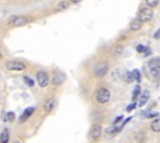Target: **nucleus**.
I'll return each mask as SVG.
<instances>
[{
    "mask_svg": "<svg viewBox=\"0 0 160 143\" xmlns=\"http://www.w3.org/2000/svg\"><path fill=\"white\" fill-rule=\"evenodd\" d=\"M148 66H149L150 75L152 77H159L160 76V58L159 57L150 60L149 63H148Z\"/></svg>",
    "mask_w": 160,
    "mask_h": 143,
    "instance_id": "f257e3e1",
    "label": "nucleus"
},
{
    "mask_svg": "<svg viewBox=\"0 0 160 143\" xmlns=\"http://www.w3.org/2000/svg\"><path fill=\"white\" fill-rule=\"evenodd\" d=\"M110 91L108 90V88H105V87H101V88H99L98 90V92H96V101L99 102V103H101V104H104V103H108L109 102V99H110Z\"/></svg>",
    "mask_w": 160,
    "mask_h": 143,
    "instance_id": "f03ea898",
    "label": "nucleus"
},
{
    "mask_svg": "<svg viewBox=\"0 0 160 143\" xmlns=\"http://www.w3.org/2000/svg\"><path fill=\"white\" fill-rule=\"evenodd\" d=\"M152 19V10L150 7H142L140 9L139 14H138V20H140L141 22H146V21H150Z\"/></svg>",
    "mask_w": 160,
    "mask_h": 143,
    "instance_id": "7ed1b4c3",
    "label": "nucleus"
},
{
    "mask_svg": "<svg viewBox=\"0 0 160 143\" xmlns=\"http://www.w3.org/2000/svg\"><path fill=\"white\" fill-rule=\"evenodd\" d=\"M31 21V19L30 17H28V16H12L11 19H10V21H9V24L11 25V26H24V25H26V24H29Z\"/></svg>",
    "mask_w": 160,
    "mask_h": 143,
    "instance_id": "20e7f679",
    "label": "nucleus"
},
{
    "mask_svg": "<svg viewBox=\"0 0 160 143\" xmlns=\"http://www.w3.org/2000/svg\"><path fill=\"white\" fill-rule=\"evenodd\" d=\"M108 70H109V67H108L106 62H99L94 67V75H95V77H104L108 73Z\"/></svg>",
    "mask_w": 160,
    "mask_h": 143,
    "instance_id": "39448f33",
    "label": "nucleus"
},
{
    "mask_svg": "<svg viewBox=\"0 0 160 143\" xmlns=\"http://www.w3.org/2000/svg\"><path fill=\"white\" fill-rule=\"evenodd\" d=\"M36 80H38L39 86L42 87V88L49 85V76H48V73L45 71H39L36 73Z\"/></svg>",
    "mask_w": 160,
    "mask_h": 143,
    "instance_id": "423d86ee",
    "label": "nucleus"
},
{
    "mask_svg": "<svg viewBox=\"0 0 160 143\" xmlns=\"http://www.w3.org/2000/svg\"><path fill=\"white\" fill-rule=\"evenodd\" d=\"M6 67L11 71H22V70H25L26 66L20 61H9V62H6Z\"/></svg>",
    "mask_w": 160,
    "mask_h": 143,
    "instance_id": "0eeeda50",
    "label": "nucleus"
},
{
    "mask_svg": "<svg viewBox=\"0 0 160 143\" xmlns=\"http://www.w3.org/2000/svg\"><path fill=\"white\" fill-rule=\"evenodd\" d=\"M101 126L100 124H94L91 128H90V132H89V136H90V138L91 139H99L100 138V136H101Z\"/></svg>",
    "mask_w": 160,
    "mask_h": 143,
    "instance_id": "6e6552de",
    "label": "nucleus"
},
{
    "mask_svg": "<svg viewBox=\"0 0 160 143\" xmlns=\"http://www.w3.org/2000/svg\"><path fill=\"white\" fill-rule=\"evenodd\" d=\"M54 107H55V99L54 98H48L44 103V111L46 113H50L54 109Z\"/></svg>",
    "mask_w": 160,
    "mask_h": 143,
    "instance_id": "1a4fd4ad",
    "label": "nucleus"
},
{
    "mask_svg": "<svg viewBox=\"0 0 160 143\" xmlns=\"http://www.w3.org/2000/svg\"><path fill=\"white\" fill-rule=\"evenodd\" d=\"M65 81V76H64V73H55L54 76H52V85H55V86H60L62 82Z\"/></svg>",
    "mask_w": 160,
    "mask_h": 143,
    "instance_id": "9d476101",
    "label": "nucleus"
},
{
    "mask_svg": "<svg viewBox=\"0 0 160 143\" xmlns=\"http://www.w3.org/2000/svg\"><path fill=\"white\" fill-rule=\"evenodd\" d=\"M122 77H124V75H122V72H121V70H120V68H115V70L111 72V80H112V81H115V82L120 81Z\"/></svg>",
    "mask_w": 160,
    "mask_h": 143,
    "instance_id": "9b49d317",
    "label": "nucleus"
},
{
    "mask_svg": "<svg viewBox=\"0 0 160 143\" xmlns=\"http://www.w3.org/2000/svg\"><path fill=\"white\" fill-rule=\"evenodd\" d=\"M141 26H142V22L140 20H138V19H135L134 21L130 22V30L131 31H138V30L141 29Z\"/></svg>",
    "mask_w": 160,
    "mask_h": 143,
    "instance_id": "f8f14e48",
    "label": "nucleus"
},
{
    "mask_svg": "<svg viewBox=\"0 0 160 143\" xmlns=\"http://www.w3.org/2000/svg\"><path fill=\"white\" fill-rule=\"evenodd\" d=\"M150 128H151V131H154V132H160V118L154 119V121L151 122V124H150Z\"/></svg>",
    "mask_w": 160,
    "mask_h": 143,
    "instance_id": "ddd939ff",
    "label": "nucleus"
},
{
    "mask_svg": "<svg viewBox=\"0 0 160 143\" xmlns=\"http://www.w3.org/2000/svg\"><path fill=\"white\" fill-rule=\"evenodd\" d=\"M9 142V131L5 128L0 133V143H8Z\"/></svg>",
    "mask_w": 160,
    "mask_h": 143,
    "instance_id": "4468645a",
    "label": "nucleus"
},
{
    "mask_svg": "<svg viewBox=\"0 0 160 143\" xmlns=\"http://www.w3.org/2000/svg\"><path fill=\"white\" fill-rule=\"evenodd\" d=\"M34 112V107H31V108H26L25 111H24V113H22V116H21V118H20V122H24L26 118H29L30 116H31V113Z\"/></svg>",
    "mask_w": 160,
    "mask_h": 143,
    "instance_id": "2eb2a0df",
    "label": "nucleus"
},
{
    "mask_svg": "<svg viewBox=\"0 0 160 143\" xmlns=\"http://www.w3.org/2000/svg\"><path fill=\"white\" fill-rule=\"evenodd\" d=\"M68 6H69V2H66V1H61V2H59V4L56 5L55 10H56V11H61V10H65Z\"/></svg>",
    "mask_w": 160,
    "mask_h": 143,
    "instance_id": "dca6fc26",
    "label": "nucleus"
},
{
    "mask_svg": "<svg viewBox=\"0 0 160 143\" xmlns=\"http://www.w3.org/2000/svg\"><path fill=\"white\" fill-rule=\"evenodd\" d=\"M124 80H125V82H132L134 81V76H132V72H125V75H124V77H122Z\"/></svg>",
    "mask_w": 160,
    "mask_h": 143,
    "instance_id": "f3484780",
    "label": "nucleus"
},
{
    "mask_svg": "<svg viewBox=\"0 0 160 143\" xmlns=\"http://www.w3.org/2000/svg\"><path fill=\"white\" fill-rule=\"evenodd\" d=\"M145 1H146L148 7H150V9H152V7L158 6V4H159V0H145Z\"/></svg>",
    "mask_w": 160,
    "mask_h": 143,
    "instance_id": "a211bd4d",
    "label": "nucleus"
},
{
    "mask_svg": "<svg viewBox=\"0 0 160 143\" xmlns=\"http://www.w3.org/2000/svg\"><path fill=\"white\" fill-rule=\"evenodd\" d=\"M24 82H25L29 87H32V86H34V81H32L31 78H29L28 76H24Z\"/></svg>",
    "mask_w": 160,
    "mask_h": 143,
    "instance_id": "6ab92c4d",
    "label": "nucleus"
},
{
    "mask_svg": "<svg viewBox=\"0 0 160 143\" xmlns=\"http://www.w3.org/2000/svg\"><path fill=\"white\" fill-rule=\"evenodd\" d=\"M122 50H124V47L121 45H118L116 48H115V56H120L122 53Z\"/></svg>",
    "mask_w": 160,
    "mask_h": 143,
    "instance_id": "aec40b11",
    "label": "nucleus"
},
{
    "mask_svg": "<svg viewBox=\"0 0 160 143\" xmlns=\"http://www.w3.org/2000/svg\"><path fill=\"white\" fill-rule=\"evenodd\" d=\"M132 76H134V80H136V81H140V80H141L139 70H134V71H132Z\"/></svg>",
    "mask_w": 160,
    "mask_h": 143,
    "instance_id": "412c9836",
    "label": "nucleus"
},
{
    "mask_svg": "<svg viewBox=\"0 0 160 143\" xmlns=\"http://www.w3.org/2000/svg\"><path fill=\"white\" fill-rule=\"evenodd\" d=\"M146 101H148V93H144V95L141 96V99H140V103H139V104H140V106H144Z\"/></svg>",
    "mask_w": 160,
    "mask_h": 143,
    "instance_id": "4be33fe9",
    "label": "nucleus"
},
{
    "mask_svg": "<svg viewBox=\"0 0 160 143\" xmlns=\"http://www.w3.org/2000/svg\"><path fill=\"white\" fill-rule=\"evenodd\" d=\"M139 92H140V86H136L135 90H134V92H132V98H134V99L139 96Z\"/></svg>",
    "mask_w": 160,
    "mask_h": 143,
    "instance_id": "5701e85b",
    "label": "nucleus"
},
{
    "mask_svg": "<svg viewBox=\"0 0 160 143\" xmlns=\"http://www.w3.org/2000/svg\"><path fill=\"white\" fill-rule=\"evenodd\" d=\"M6 116H8V117H6V119H8V121H10V122H12V121H14V117H15L14 112H9Z\"/></svg>",
    "mask_w": 160,
    "mask_h": 143,
    "instance_id": "b1692460",
    "label": "nucleus"
},
{
    "mask_svg": "<svg viewBox=\"0 0 160 143\" xmlns=\"http://www.w3.org/2000/svg\"><path fill=\"white\" fill-rule=\"evenodd\" d=\"M145 50H146V47L144 45H138V47H136V51L138 52H144Z\"/></svg>",
    "mask_w": 160,
    "mask_h": 143,
    "instance_id": "393cba45",
    "label": "nucleus"
},
{
    "mask_svg": "<svg viewBox=\"0 0 160 143\" xmlns=\"http://www.w3.org/2000/svg\"><path fill=\"white\" fill-rule=\"evenodd\" d=\"M135 107H136V103H131V104H130V106L126 108V111H128V112H130V111H132Z\"/></svg>",
    "mask_w": 160,
    "mask_h": 143,
    "instance_id": "a878e982",
    "label": "nucleus"
},
{
    "mask_svg": "<svg viewBox=\"0 0 160 143\" xmlns=\"http://www.w3.org/2000/svg\"><path fill=\"white\" fill-rule=\"evenodd\" d=\"M154 39H155V40H159V39H160V29L154 34Z\"/></svg>",
    "mask_w": 160,
    "mask_h": 143,
    "instance_id": "bb28decb",
    "label": "nucleus"
},
{
    "mask_svg": "<svg viewBox=\"0 0 160 143\" xmlns=\"http://www.w3.org/2000/svg\"><path fill=\"white\" fill-rule=\"evenodd\" d=\"M121 118H122V117H121V116H120V117H118V118H116V119H115V121H114V123H115V124H116V123H118V122H119V121H121Z\"/></svg>",
    "mask_w": 160,
    "mask_h": 143,
    "instance_id": "cd10ccee",
    "label": "nucleus"
},
{
    "mask_svg": "<svg viewBox=\"0 0 160 143\" xmlns=\"http://www.w3.org/2000/svg\"><path fill=\"white\" fill-rule=\"evenodd\" d=\"M70 1H71V2H74V4H78V2H80L81 0H70Z\"/></svg>",
    "mask_w": 160,
    "mask_h": 143,
    "instance_id": "c85d7f7f",
    "label": "nucleus"
},
{
    "mask_svg": "<svg viewBox=\"0 0 160 143\" xmlns=\"http://www.w3.org/2000/svg\"><path fill=\"white\" fill-rule=\"evenodd\" d=\"M14 143H21V142H19V141H15V142H14Z\"/></svg>",
    "mask_w": 160,
    "mask_h": 143,
    "instance_id": "c756f323",
    "label": "nucleus"
},
{
    "mask_svg": "<svg viewBox=\"0 0 160 143\" xmlns=\"http://www.w3.org/2000/svg\"><path fill=\"white\" fill-rule=\"evenodd\" d=\"M0 58H1V52H0Z\"/></svg>",
    "mask_w": 160,
    "mask_h": 143,
    "instance_id": "7c9ffc66",
    "label": "nucleus"
}]
</instances>
